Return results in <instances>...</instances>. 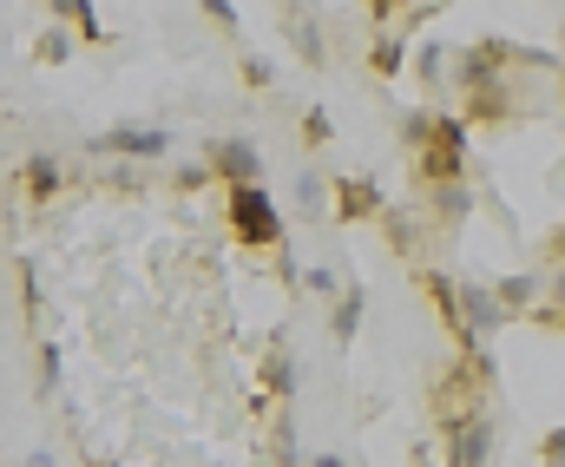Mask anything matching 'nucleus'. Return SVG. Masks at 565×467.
I'll return each mask as SVG.
<instances>
[{"label": "nucleus", "instance_id": "obj_1", "mask_svg": "<svg viewBox=\"0 0 565 467\" xmlns=\"http://www.w3.org/2000/svg\"><path fill=\"white\" fill-rule=\"evenodd\" d=\"M231 224H237L244 244H270V237H277V204H270L257 184H237V191H231Z\"/></svg>", "mask_w": 565, "mask_h": 467}, {"label": "nucleus", "instance_id": "obj_2", "mask_svg": "<svg viewBox=\"0 0 565 467\" xmlns=\"http://www.w3.org/2000/svg\"><path fill=\"white\" fill-rule=\"evenodd\" d=\"M106 146H119V152H139V158L164 152V139H158V132H145V126H126V132H113Z\"/></svg>", "mask_w": 565, "mask_h": 467}, {"label": "nucleus", "instance_id": "obj_3", "mask_svg": "<svg viewBox=\"0 0 565 467\" xmlns=\"http://www.w3.org/2000/svg\"><path fill=\"white\" fill-rule=\"evenodd\" d=\"M26 191H33V198H53V191H60V164H53V158H33V164H26Z\"/></svg>", "mask_w": 565, "mask_h": 467}, {"label": "nucleus", "instance_id": "obj_4", "mask_svg": "<svg viewBox=\"0 0 565 467\" xmlns=\"http://www.w3.org/2000/svg\"><path fill=\"white\" fill-rule=\"evenodd\" d=\"M217 164H224V171H231L237 184H250V171H257V158H250V146H224V152H217Z\"/></svg>", "mask_w": 565, "mask_h": 467}]
</instances>
